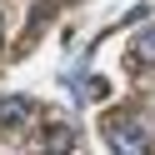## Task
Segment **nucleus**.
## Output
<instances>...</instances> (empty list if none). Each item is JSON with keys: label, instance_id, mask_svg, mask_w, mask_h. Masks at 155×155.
Wrapping results in <instances>:
<instances>
[{"label": "nucleus", "instance_id": "nucleus-1", "mask_svg": "<svg viewBox=\"0 0 155 155\" xmlns=\"http://www.w3.org/2000/svg\"><path fill=\"white\" fill-rule=\"evenodd\" d=\"M105 140H110V150L140 155V150H150V125H145L140 115H110V125H105Z\"/></svg>", "mask_w": 155, "mask_h": 155}, {"label": "nucleus", "instance_id": "nucleus-2", "mask_svg": "<svg viewBox=\"0 0 155 155\" xmlns=\"http://www.w3.org/2000/svg\"><path fill=\"white\" fill-rule=\"evenodd\" d=\"M35 120H40V105L30 95H0V130L5 135H25Z\"/></svg>", "mask_w": 155, "mask_h": 155}, {"label": "nucleus", "instance_id": "nucleus-3", "mask_svg": "<svg viewBox=\"0 0 155 155\" xmlns=\"http://www.w3.org/2000/svg\"><path fill=\"white\" fill-rule=\"evenodd\" d=\"M80 145V130H75L70 120H60L55 115L50 125H45V135H40V150H50V155H65V150H75Z\"/></svg>", "mask_w": 155, "mask_h": 155}, {"label": "nucleus", "instance_id": "nucleus-4", "mask_svg": "<svg viewBox=\"0 0 155 155\" xmlns=\"http://www.w3.org/2000/svg\"><path fill=\"white\" fill-rule=\"evenodd\" d=\"M135 60H145V65H155V25L135 40Z\"/></svg>", "mask_w": 155, "mask_h": 155}, {"label": "nucleus", "instance_id": "nucleus-5", "mask_svg": "<svg viewBox=\"0 0 155 155\" xmlns=\"http://www.w3.org/2000/svg\"><path fill=\"white\" fill-rule=\"evenodd\" d=\"M0 40H5V20H0Z\"/></svg>", "mask_w": 155, "mask_h": 155}]
</instances>
